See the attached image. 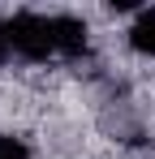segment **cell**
Masks as SVG:
<instances>
[{
  "label": "cell",
  "instance_id": "cell-3",
  "mask_svg": "<svg viewBox=\"0 0 155 159\" xmlns=\"http://www.w3.org/2000/svg\"><path fill=\"white\" fill-rule=\"evenodd\" d=\"M0 159H39L35 155V142L17 129H0Z\"/></svg>",
  "mask_w": 155,
  "mask_h": 159
},
{
  "label": "cell",
  "instance_id": "cell-1",
  "mask_svg": "<svg viewBox=\"0 0 155 159\" xmlns=\"http://www.w3.org/2000/svg\"><path fill=\"white\" fill-rule=\"evenodd\" d=\"M0 34L9 48V65H78L91 52V22L82 13H48L17 9L0 17Z\"/></svg>",
  "mask_w": 155,
  "mask_h": 159
},
{
  "label": "cell",
  "instance_id": "cell-2",
  "mask_svg": "<svg viewBox=\"0 0 155 159\" xmlns=\"http://www.w3.org/2000/svg\"><path fill=\"white\" fill-rule=\"evenodd\" d=\"M121 43L134 60L142 65H155V4H138L129 9L125 26H121Z\"/></svg>",
  "mask_w": 155,
  "mask_h": 159
}]
</instances>
